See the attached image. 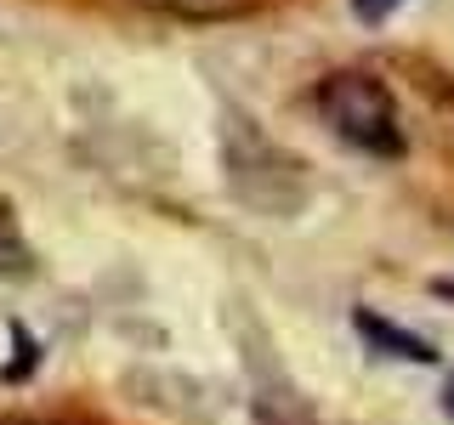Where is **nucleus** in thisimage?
<instances>
[{"label":"nucleus","mask_w":454,"mask_h":425,"mask_svg":"<svg viewBox=\"0 0 454 425\" xmlns=\"http://www.w3.org/2000/svg\"><path fill=\"white\" fill-rule=\"evenodd\" d=\"M153 6H170V12H188V18H222V12L245 6V0H153Z\"/></svg>","instance_id":"3"},{"label":"nucleus","mask_w":454,"mask_h":425,"mask_svg":"<svg viewBox=\"0 0 454 425\" xmlns=\"http://www.w3.org/2000/svg\"><path fill=\"white\" fill-rule=\"evenodd\" d=\"M358 329L375 340L387 358H409V363H437V352L426 346L420 335H409V329H397V323H380L375 312H358Z\"/></svg>","instance_id":"2"},{"label":"nucleus","mask_w":454,"mask_h":425,"mask_svg":"<svg viewBox=\"0 0 454 425\" xmlns=\"http://www.w3.org/2000/svg\"><path fill=\"white\" fill-rule=\"evenodd\" d=\"M397 6H403V0H352V12H358L364 23H387Z\"/></svg>","instance_id":"4"},{"label":"nucleus","mask_w":454,"mask_h":425,"mask_svg":"<svg viewBox=\"0 0 454 425\" xmlns=\"http://www.w3.org/2000/svg\"><path fill=\"white\" fill-rule=\"evenodd\" d=\"M443 408H449V420H454V375H449V386H443Z\"/></svg>","instance_id":"5"},{"label":"nucleus","mask_w":454,"mask_h":425,"mask_svg":"<svg viewBox=\"0 0 454 425\" xmlns=\"http://www.w3.org/2000/svg\"><path fill=\"white\" fill-rule=\"evenodd\" d=\"M318 120L330 125L340 142L375 153V159H397L403 153V131H397V108L387 97V85L358 74V68H340L318 85Z\"/></svg>","instance_id":"1"}]
</instances>
